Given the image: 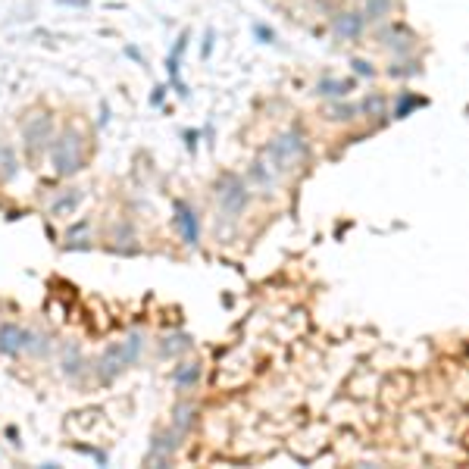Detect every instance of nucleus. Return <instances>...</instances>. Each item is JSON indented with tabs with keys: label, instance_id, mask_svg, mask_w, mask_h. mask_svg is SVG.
<instances>
[{
	"label": "nucleus",
	"instance_id": "obj_6",
	"mask_svg": "<svg viewBox=\"0 0 469 469\" xmlns=\"http://www.w3.org/2000/svg\"><path fill=\"white\" fill-rule=\"evenodd\" d=\"M178 444H182V435L176 432V428H166V432H156L151 438V451H147V463L151 466H166L172 460V453L178 451Z\"/></svg>",
	"mask_w": 469,
	"mask_h": 469
},
{
	"label": "nucleus",
	"instance_id": "obj_8",
	"mask_svg": "<svg viewBox=\"0 0 469 469\" xmlns=\"http://www.w3.org/2000/svg\"><path fill=\"white\" fill-rule=\"evenodd\" d=\"M379 38H382V44L397 53V57H410V53L416 50V41H419L406 26H388V28L379 31Z\"/></svg>",
	"mask_w": 469,
	"mask_h": 469
},
{
	"label": "nucleus",
	"instance_id": "obj_4",
	"mask_svg": "<svg viewBox=\"0 0 469 469\" xmlns=\"http://www.w3.org/2000/svg\"><path fill=\"white\" fill-rule=\"evenodd\" d=\"M22 141H26V151L31 156L44 153L53 141V125H50V116L47 113H35L28 116L26 125H22Z\"/></svg>",
	"mask_w": 469,
	"mask_h": 469
},
{
	"label": "nucleus",
	"instance_id": "obj_15",
	"mask_svg": "<svg viewBox=\"0 0 469 469\" xmlns=\"http://www.w3.org/2000/svg\"><path fill=\"white\" fill-rule=\"evenodd\" d=\"M194 347V338L188 332H176V335H166L160 341V357H182Z\"/></svg>",
	"mask_w": 469,
	"mask_h": 469
},
{
	"label": "nucleus",
	"instance_id": "obj_2",
	"mask_svg": "<svg viewBox=\"0 0 469 469\" xmlns=\"http://www.w3.org/2000/svg\"><path fill=\"white\" fill-rule=\"evenodd\" d=\"M307 151L310 147H307L303 131L291 129V131H285V135H279L276 141H272V144L263 151V156L276 172H285V169H291L294 163H301L303 156H307Z\"/></svg>",
	"mask_w": 469,
	"mask_h": 469
},
{
	"label": "nucleus",
	"instance_id": "obj_13",
	"mask_svg": "<svg viewBox=\"0 0 469 469\" xmlns=\"http://www.w3.org/2000/svg\"><path fill=\"white\" fill-rule=\"evenodd\" d=\"M60 372L66 375V379H72V382H75V379H82V375L88 372V360L82 357V350H78L75 344H72V347H66V354H63Z\"/></svg>",
	"mask_w": 469,
	"mask_h": 469
},
{
	"label": "nucleus",
	"instance_id": "obj_30",
	"mask_svg": "<svg viewBox=\"0 0 469 469\" xmlns=\"http://www.w3.org/2000/svg\"><path fill=\"white\" fill-rule=\"evenodd\" d=\"M163 94H166V88H153V94H151V104H163Z\"/></svg>",
	"mask_w": 469,
	"mask_h": 469
},
{
	"label": "nucleus",
	"instance_id": "obj_28",
	"mask_svg": "<svg viewBox=\"0 0 469 469\" xmlns=\"http://www.w3.org/2000/svg\"><path fill=\"white\" fill-rule=\"evenodd\" d=\"M213 41H216V35H213V31H207V35H203V44H200V57L203 60L213 53Z\"/></svg>",
	"mask_w": 469,
	"mask_h": 469
},
{
	"label": "nucleus",
	"instance_id": "obj_23",
	"mask_svg": "<svg viewBox=\"0 0 469 469\" xmlns=\"http://www.w3.org/2000/svg\"><path fill=\"white\" fill-rule=\"evenodd\" d=\"M357 116H360V109L354 104H341V100H338V104L328 107V119H332V122H354Z\"/></svg>",
	"mask_w": 469,
	"mask_h": 469
},
{
	"label": "nucleus",
	"instance_id": "obj_18",
	"mask_svg": "<svg viewBox=\"0 0 469 469\" xmlns=\"http://www.w3.org/2000/svg\"><path fill=\"white\" fill-rule=\"evenodd\" d=\"M416 107H426V97H419V94H413V91H401L394 100V119H406Z\"/></svg>",
	"mask_w": 469,
	"mask_h": 469
},
{
	"label": "nucleus",
	"instance_id": "obj_1",
	"mask_svg": "<svg viewBox=\"0 0 469 469\" xmlns=\"http://www.w3.org/2000/svg\"><path fill=\"white\" fill-rule=\"evenodd\" d=\"M47 151H50V163L60 176H75L85 166V141L78 129H63L60 135H53Z\"/></svg>",
	"mask_w": 469,
	"mask_h": 469
},
{
	"label": "nucleus",
	"instance_id": "obj_29",
	"mask_svg": "<svg viewBox=\"0 0 469 469\" xmlns=\"http://www.w3.org/2000/svg\"><path fill=\"white\" fill-rule=\"evenodd\" d=\"M198 141H200L198 131H191V129L185 131V144H188V151H191V153H198Z\"/></svg>",
	"mask_w": 469,
	"mask_h": 469
},
{
	"label": "nucleus",
	"instance_id": "obj_16",
	"mask_svg": "<svg viewBox=\"0 0 469 469\" xmlns=\"http://www.w3.org/2000/svg\"><path fill=\"white\" fill-rule=\"evenodd\" d=\"M194 416H198V410H194V404H188V401H182V404H176V410H172V428H176L178 435H188L191 432V426H194Z\"/></svg>",
	"mask_w": 469,
	"mask_h": 469
},
{
	"label": "nucleus",
	"instance_id": "obj_21",
	"mask_svg": "<svg viewBox=\"0 0 469 469\" xmlns=\"http://www.w3.org/2000/svg\"><path fill=\"white\" fill-rule=\"evenodd\" d=\"M422 72V66L416 60H397V63H391L388 66V75L391 78H413V75H419Z\"/></svg>",
	"mask_w": 469,
	"mask_h": 469
},
{
	"label": "nucleus",
	"instance_id": "obj_17",
	"mask_svg": "<svg viewBox=\"0 0 469 469\" xmlns=\"http://www.w3.org/2000/svg\"><path fill=\"white\" fill-rule=\"evenodd\" d=\"M360 113H366V119H375V122H385V116H388V100L382 97V94H366L363 97V104L357 107Z\"/></svg>",
	"mask_w": 469,
	"mask_h": 469
},
{
	"label": "nucleus",
	"instance_id": "obj_9",
	"mask_svg": "<svg viewBox=\"0 0 469 469\" xmlns=\"http://www.w3.org/2000/svg\"><path fill=\"white\" fill-rule=\"evenodd\" d=\"M28 344V328H22L19 323H0V354L16 357L22 354Z\"/></svg>",
	"mask_w": 469,
	"mask_h": 469
},
{
	"label": "nucleus",
	"instance_id": "obj_14",
	"mask_svg": "<svg viewBox=\"0 0 469 469\" xmlns=\"http://www.w3.org/2000/svg\"><path fill=\"white\" fill-rule=\"evenodd\" d=\"M354 85H357L354 78H319V82H316V94L341 100V97H347V94L354 91Z\"/></svg>",
	"mask_w": 469,
	"mask_h": 469
},
{
	"label": "nucleus",
	"instance_id": "obj_20",
	"mask_svg": "<svg viewBox=\"0 0 469 469\" xmlns=\"http://www.w3.org/2000/svg\"><path fill=\"white\" fill-rule=\"evenodd\" d=\"M391 10H394V0H366V13H363V19H370V22H382Z\"/></svg>",
	"mask_w": 469,
	"mask_h": 469
},
{
	"label": "nucleus",
	"instance_id": "obj_22",
	"mask_svg": "<svg viewBox=\"0 0 469 469\" xmlns=\"http://www.w3.org/2000/svg\"><path fill=\"white\" fill-rule=\"evenodd\" d=\"M122 344V354H125V360H129V366L131 363H138V357H141V347H144V335L141 332H131L125 341H119Z\"/></svg>",
	"mask_w": 469,
	"mask_h": 469
},
{
	"label": "nucleus",
	"instance_id": "obj_7",
	"mask_svg": "<svg viewBox=\"0 0 469 469\" xmlns=\"http://www.w3.org/2000/svg\"><path fill=\"white\" fill-rule=\"evenodd\" d=\"M125 366H129V360H125V354H122V344L116 341V344H109L104 354H100L94 372H97L100 382H113V379H119V375H122Z\"/></svg>",
	"mask_w": 469,
	"mask_h": 469
},
{
	"label": "nucleus",
	"instance_id": "obj_3",
	"mask_svg": "<svg viewBox=\"0 0 469 469\" xmlns=\"http://www.w3.org/2000/svg\"><path fill=\"white\" fill-rule=\"evenodd\" d=\"M247 203H250L247 182L241 176H234V172H225V176L216 182V207H219V213H222L225 219H238L247 210Z\"/></svg>",
	"mask_w": 469,
	"mask_h": 469
},
{
	"label": "nucleus",
	"instance_id": "obj_12",
	"mask_svg": "<svg viewBox=\"0 0 469 469\" xmlns=\"http://www.w3.org/2000/svg\"><path fill=\"white\" fill-rule=\"evenodd\" d=\"M185 47H188V31H182V35H178L176 47H172V53L166 57V72H169V82L178 88V94H188V91H185V85H182V78H178V69H182V66H178V63H182Z\"/></svg>",
	"mask_w": 469,
	"mask_h": 469
},
{
	"label": "nucleus",
	"instance_id": "obj_27",
	"mask_svg": "<svg viewBox=\"0 0 469 469\" xmlns=\"http://www.w3.org/2000/svg\"><path fill=\"white\" fill-rule=\"evenodd\" d=\"M254 35L260 38V44H272V41H276V31H272L269 26H260V22L254 26Z\"/></svg>",
	"mask_w": 469,
	"mask_h": 469
},
{
	"label": "nucleus",
	"instance_id": "obj_24",
	"mask_svg": "<svg viewBox=\"0 0 469 469\" xmlns=\"http://www.w3.org/2000/svg\"><path fill=\"white\" fill-rule=\"evenodd\" d=\"M16 153L13 147H0V178H13L16 176Z\"/></svg>",
	"mask_w": 469,
	"mask_h": 469
},
{
	"label": "nucleus",
	"instance_id": "obj_5",
	"mask_svg": "<svg viewBox=\"0 0 469 469\" xmlns=\"http://www.w3.org/2000/svg\"><path fill=\"white\" fill-rule=\"evenodd\" d=\"M172 225L178 229L188 247L200 244V216L188 200H172Z\"/></svg>",
	"mask_w": 469,
	"mask_h": 469
},
{
	"label": "nucleus",
	"instance_id": "obj_26",
	"mask_svg": "<svg viewBox=\"0 0 469 469\" xmlns=\"http://www.w3.org/2000/svg\"><path fill=\"white\" fill-rule=\"evenodd\" d=\"M350 66H354V75H360V78H372L375 75V69H372V63L370 60H350Z\"/></svg>",
	"mask_w": 469,
	"mask_h": 469
},
{
	"label": "nucleus",
	"instance_id": "obj_19",
	"mask_svg": "<svg viewBox=\"0 0 469 469\" xmlns=\"http://www.w3.org/2000/svg\"><path fill=\"white\" fill-rule=\"evenodd\" d=\"M250 178H254L257 185L260 188H266V191H269L272 185H276V178H279V172L269 166V163H266V156H260V160L254 163V166H250Z\"/></svg>",
	"mask_w": 469,
	"mask_h": 469
},
{
	"label": "nucleus",
	"instance_id": "obj_11",
	"mask_svg": "<svg viewBox=\"0 0 469 469\" xmlns=\"http://www.w3.org/2000/svg\"><path fill=\"white\" fill-rule=\"evenodd\" d=\"M200 363L198 360H182L178 366H172V385L178 391H191L200 382Z\"/></svg>",
	"mask_w": 469,
	"mask_h": 469
},
{
	"label": "nucleus",
	"instance_id": "obj_10",
	"mask_svg": "<svg viewBox=\"0 0 469 469\" xmlns=\"http://www.w3.org/2000/svg\"><path fill=\"white\" fill-rule=\"evenodd\" d=\"M363 28H366L363 13H354V10L338 13L335 16V22H332V31L341 38V41H354V38L363 35Z\"/></svg>",
	"mask_w": 469,
	"mask_h": 469
},
{
	"label": "nucleus",
	"instance_id": "obj_25",
	"mask_svg": "<svg viewBox=\"0 0 469 469\" xmlns=\"http://www.w3.org/2000/svg\"><path fill=\"white\" fill-rule=\"evenodd\" d=\"M78 207V191L72 194H63V198L53 203V216H63V213H72V210Z\"/></svg>",
	"mask_w": 469,
	"mask_h": 469
}]
</instances>
